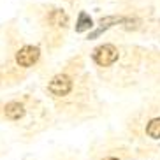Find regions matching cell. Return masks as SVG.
<instances>
[{
	"label": "cell",
	"instance_id": "4",
	"mask_svg": "<svg viewBox=\"0 0 160 160\" xmlns=\"http://www.w3.org/2000/svg\"><path fill=\"white\" fill-rule=\"evenodd\" d=\"M25 114V108L23 104L19 102H9L5 106V116L9 120H19V118Z\"/></svg>",
	"mask_w": 160,
	"mask_h": 160
},
{
	"label": "cell",
	"instance_id": "7",
	"mask_svg": "<svg viewBox=\"0 0 160 160\" xmlns=\"http://www.w3.org/2000/svg\"><path fill=\"white\" fill-rule=\"evenodd\" d=\"M90 28H92V18L86 12H81L78 25H76V32H85V30H90Z\"/></svg>",
	"mask_w": 160,
	"mask_h": 160
},
{
	"label": "cell",
	"instance_id": "5",
	"mask_svg": "<svg viewBox=\"0 0 160 160\" xmlns=\"http://www.w3.org/2000/svg\"><path fill=\"white\" fill-rule=\"evenodd\" d=\"M49 21H51L55 27H65L69 19H67V14L63 11H53L51 16H49Z\"/></svg>",
	"mask_w": 160,
	"mask_h": 160
},
{
	"label": "cell",
	"instance_id": "2",
	"mask_svg": "<svg viewBox=\"0 0 160 160\" xmlns=\"http://www.w3.org/2000/svg\"><path fill=\"white\" fill-rule=\"evenodd\" d=\"M49 92H51L53 95H57V97H63V95H67L69 92H71L72 88V81L69 76L65 74H58L55 76L51 79V83H49Z\"/></svg>",
	"mask_w": 160,
	"mask_h": 160
},
{
	"label": "cell",
	"instance_id": "3",
	"mask_svg": "<svg viewBox=\"0 0 160 160\" xmlns=\"http://www.w3.org/2000/svg\"><path fill=\"white\" fill-rule=\"evenodd\" d=\"M39 60V48L35 46H25L16 55V62L19 67H30Z\"/></svg>",
	"mask_w": 160,
	"mask_h": 160
},
{
	"label": "cell",
	"instance_id": "6",
	"mask_svg": "<svg viewBox=\"0 0 160 160\" xmlns=\"http://www.w3.org/2000/svg\"><path fill=\"white\" fill-rule=\"evenodd\" d=\"M146 134L153 139H160V118H155V120H151L148 123V127H146Z\"/></svg>",
	"mask_w": 160,
	"mask_h": 160
},
{
	"label": "cell",
	"instance_id": "8",
	"mask_svg": "<svg viewBox=\"0 0 160 160\" xmlns=\"http://www.w3.org/2000/svg\"><path fill=\"white\" fill-rule=\"evenodd\" d=\"M104 160H118V158H114V157H109V158H104Z\"/></svg>",
	"mask_w": 160,
	"mask_h": 160
},
{
	"label": "cell",
	"instance_id": "1",
	"mask_svg": "<svg viewBox=\"0 0 160 160\" xmlns=\"http://www.w3.org/2000/svg\"><path fill=\"white\" fill-rule=\"evenodd\" d=\"M93 60L102 67H108L118 60V49L113 44H102V46L95 48L93 51Z\"/></svg>",
	"mask_w": 160,
	"mask_h": 160
}]
</instances>
